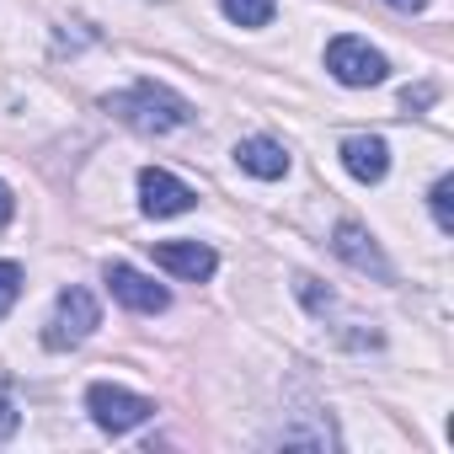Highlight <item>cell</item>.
Masks as SVG:
<instances>
[{
	"label": "cell",
	"instance_id": "obj_1",
	"mask_svg": "<svg viewBox=\"0 0 454 454\" xmlns=\"http://www.w3.org/2000/svg\"><path fill=\"white\" fill-rule=\"evenodd\" d=\"M102 107L118 123H129L134 134H176L182 123H192L187 97H176L171 86H155V81H139L129 91H113V97H102Z\"/></svg>",
	"mask_w": 454,
	"mask_h": 454
},
{
	"label": "cell",
	"instance_id": "obj_2",
	"mask_svg": "<svg viewBox=\"0 0 454 454\" xmlns=\"http://www.w3.org/2000/svg\"><path fill=\"white\" fill-rule=\"evenodd\" d=\"M97 326H102V305H97V294H91V289H59L54 316H49V326H43V348H54V353L81 348Z\"/></svg>",
	"mask_w": 454,
	"mask_h": 454
},
{
	"label": "cell",
	"instance_id": "obj_3",
	"mask_svg": "<svg viewBox=\"0 0 454 454\" xmlns=\"http://www.w3.org/2000/svg\"><path fill=\"white\" fill-rule=\"evenodd\" d=\"M86 411H91V422H97L102 433L123 438V433H134L139 422H150V417H155V401H150V395H139V390H123V385L97 380V385L86 390Z\"/></svg>",
	"mask_w": 454,
	"mask_h": 454
},
{
	"label": "cell",
	"instance_id": "obj_4",
	"mask_svg": "<svg viewBox=\"0 0 454 454\" xmlns=\"http://www.w3.org/2000/svg\"><path fill=\"white\" fill-rule=\"evenodd\" d=\"M326 70H332L342 86H380V81L390 75V59H385L380 49H369L364 38L342 33V38L326 43Z\"/></svg>",
	"mask_w": 454,
	"mask_h": 454
},
{
	"label": "cell",
	"instance_id": "obj_5",
	"mask_svg": "<svg viewBox=\"0 0 454 454\" xmlns=\"http://www.w3.org/2000/svg\"><path fill=\"white\" fill-rule=\"evenodd\" d=\"M107 289H113V300L123 305V310H134V316H160L166 305H171V294H166V284H155L150 273H139V268H129V262H107Z\"/></svg>",
	"mask_w": 454,
	"mask_h": 454
},
{
	"label": "cell",
	"instance_id": "obj_6",
	"mask_svg": "<svg viewBox=\"0 0 454 454\" xmlns=\"http://www.w3.org/2000/svg\"><path fill=\"white\" fill-rule=\"evenodd\" d=\"M198 203V192L182 182V176H171L166 166H145L139 171V208L150 214V219H176V214H187Z\"/></svg>",
	"mask_w": 454,
	"mask_h": 454
},
{
	"label": "cell",
	"instance_id": "obj_7",
	"mask_svg": "<svg viewBox=\"0 0 454 454\" xmlns=\"http://www.w3.org/2000/svg\"><path fill=\"white\" fill-rule=\"evenodd\" d=\"M332 252H337V257H342L348 268H358V273H374V278H385V284L395 278V268H390V257L380 252V241H374V236L364 231V224H358V219H342V224H337V231H332Z\"/></svg>",
	"mask_w": 454,
	"mask_h": 454
},
{
	"label": "cell",
	"instance_id": "obj_8",
	"mask_svg": "<svg viewBox=\"0 0 454 454\" xmlns=\"http://www.w3.org/2000/svg\"><path fill=\"white\" fill-rule=\"evenodd\" d=\"M155 268H166L171 278L203 284V278H214L219 257H214V247H203V241H160V247H155Z\"/></svg>",
	"mask_w": 454,
	"mask_h": 454
},
{
	"label": "cell",
	"instance_id": "obj_9",
	"mask_svg": "<svg viewBox=\"0 0 454 454\" xmlns=\"http://www.w3.org/2000/svg\"><path fill=\"white\" fill-rule=\"evenodd\" d=\"M342 166H348V176L353 182H385V171H390V145L380 139V134H348L342 139Z\"/></svg>",
	"mask_w": 454,
	"mask_h": 454
},
{
	"label": "cell",
	"instance_id": "obj_10",
	"mask_svg": "<svg viewBox=\"0 0 454 454\" xmlns=\"http://www.w3.org/2000/svg\"><path fill=\"white\" fill-rule=\"evenodd\" d=\"M236 166L252 171V176H262V182H278L289 171V150L278 139H268V134H252V139L236 145Z\"/></svg>",
	"mask_w": 454,
	"mask_h": 454
},
{
	"label": "cell",
	"instance_id": "obj_11",
	"mask_svg": "<svg viewBox=\"0 0 454 454\" xmlns=\"http://www.w3.org/2000/svg\"><path fill=\"white\" fill-rule=\"evenodd\" d=\"M224 17H231L236 27H268L273 12H278V0H219Z\"/></svg>",
	"mask_w": 454,
	"mask_h": 454
},
{
	"label": "cell",
	"instance_id": "obj_12",
	"mask_svg": "<svg viewBox=\"0 0 454 454\" xmlns=\"http://www.w3.org/2000/svg\"><path fill=\"white\" fill-rule=\"evenodd\" d=\"M427 203H433L438 231H443V236H454V176H438V182H433V192H427Z\"/></svg>",
	"mask_w": 454,
	"mask_h": 454
},
{
	"label": "cell",
	"instance_id": "obj_13",
	"mask_svg": "<svg viewBox=\"0 0 454 454\" xmlns=\"http://www.w3.org/2000/svg\"><path fill=\"white\" fill-rule=\"evenodd\" d=\"M17 294H22V268H17V262H0V321L12 316Z\"/></svg>",
	"mask_w": 454,
	"mask_h": 454
},
{
	"label": "cell",
	"instance_id": "obj_14",
	"mask_svg": "<svg viewBox=\"0 0 454 454\" xmlns=\"http://www.w3.org/2000/svg\"><path fill=\"white\" fill-rule=\"evenodd\" d=\"M22 427V417H17V406H12V395L6 390H0V438H12Z\"/></svg>",
	"mask_w": 454,
	"mask_h": 454
},
{
	"label": "cell",
	"instance_id": "obj_15",
	"mask_svg": "<svg viewBox=\"0 0 454 454\" xmlns=\"http://www.w3.org/2000/svg\"><path fill=\"white\" fill-rule=\"evenodd\" d=\"M12 214H17V198H12V187H6V182H0V231L12 224Z\"/></svg>",
	"mask_w": 454,
	"mask_h": 454
},
{
	"label": "cell",
	"instance_id": "obj_16",
	"mask_svg": "<svg viewBox=\"0 0 454 454\" xmlns=\"http://www.w3.org/2000/svg\"><path fill=\"white\" fill-rule=\"evenodd\" d=\"M401 102H406V107H427V102H433V86H417V91H406Z\"/></svg>",
	"mask_w": 454,
	"mask_h": 454
},
{
	"label": "cell",
	"instance_id": "obj_17",
	"mask_svg": "<svg viewBox=\"0 0 454 454\" xmlns=\"http://www.w3.org/2000/svg\"><path fill=\"white\" fill-rule=\"evenodd\" d=\"M385 6H395V12H406V17H411V12H427V0H385Z\"/></svg>",
	"mask_w": 454,
	"mask_h": 454
}]
</instances>
